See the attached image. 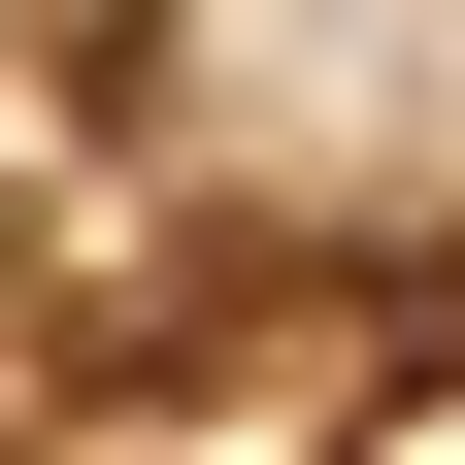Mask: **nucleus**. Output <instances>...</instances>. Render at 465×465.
<instances>
[{"mask_svg": "<svg viewBox=\"0 0 465 465\" xmlns=\"http://www.w3.org/2000/svg\"><path fill=\"white\" fill-rule=\"evenodd\" d=\"M332 465H465V332H366V399H332Z\"/></svg>", "mask_w": 465, "mask_h": 465, "instance_id": "f257e3e1", "label": "nucleus"}, {"mask_svg": "<svg viewBox=\"0 0 465 465\" xmlns=\"http://www.w3.org/2000/svg\"><path fill=\"white\" fill-rule=\"evenodd\" d=\"M0 34H34V0H0Z\"/></svg>", "mask_w": 465, "mask_h": 465, "instance_id": "f03ea898", "label": "nucleus"}]
</instances>
